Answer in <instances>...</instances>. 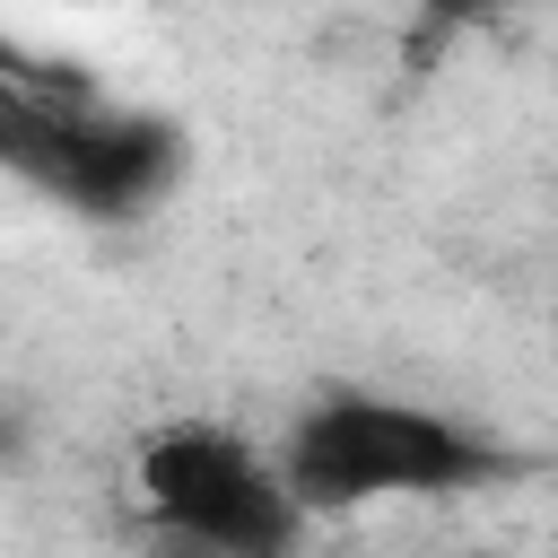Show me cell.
<instances>
[{"label":"cell","mask_w":558,"mask_h":558,"mask_svg":"<svg viewBox=\"0 0 558 558\" xmlns=\"http://www.w3.org/2000/svg\"><path fill=\"white\" fill-rule=\"evenodd\" d=\"M279 471L296 488L305 514H349L375 497H453L480 480H506L514 453L427 401H392V392H323L296 410Z\"/></svg>","instance_id":"cell-1"},{"label":"cell","mask_w":558,"mask_h":558,"mask_svg":"<svg viewBox=\"0 0 558 558\" xmlns=\"http://www.w3.org/2000/svg\"><path fill=\"white\" fill-rule=\"evenodd\" d=\"M0 157L78 218H140L183 174V131L166 113L105 105L87 78L78 87L0 78Z\"/></svg>","instance_id":"cell-2"},{"label":"cell","mask_w":558,"mask_h":558,"mask_svg":"<svg viewBox=\"0 0 558 558\" xmlns=\"http://www.w3.org/2000/svg\"><path fill=\"white\" fill-rule=\"evenodd\" d=\"M140 506L148 523L192 558H296L305 506L288 471L209 418H174L140 445Z\"/></svg>","instance_id":"cell-3"},{"label":"cell","mask_w":558,"mask_h":558,"mask_svg":"<svg viewBox=\"0 0 558 558\" xmlns=\"http://www.w3.org/2000/svg\"><path fill=\"white\" fill-rule=\"evenodd\" d=\"M471 558H497V549H471Z\"/></svg>","instance_id":"cell-4"}]
</instances>
